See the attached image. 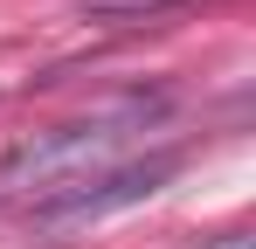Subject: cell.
<instances>
[{"label":"cell","instance_id":"obj_1","mask_svg":"<svg viewBox=\"0 0 256 249\" xmlns=\"http://www.w3.org/2000/svg\"><path fill=\"white\" fill-rule=\"evenodd\" d=\"M160 118H166V90H125V97H104V104L76 111V118L21 138L14 152H0V201L35 208V201H48V194L84 187L90 173L118 166V152H125L146 124H160Z\"/></svg>","mask_w":256,"mask_h":249},{"label":"cell","instance_id":"obj_2","mask_svg":"<svg viewBox=\"0 0 256 249\" xmlns=\"http://www.w3.org/2000/svg\"><path fill=\"white\" fill-rule=\"evenodd\" d=\"M173 173H180V152L118 160V166H104V173H90L84 187L35 201V208H28V222H35V228H48V236H62V228H90V222H111V214H125V208L152 201V194L166 187Z\"/></svg>","mask_w":256,"mask_h":249},{"label":"cell","instance_id":"obj_3","mask_svg":"<svg viewBox=\"0 0 256 249\" xmlns=\"http://www.w3.org/2000/svg\"><path fill=\"white\" fill-rule=\"evenodd\" d=\"M90 21H111V28H125V21H152V14H166L180 0H76Z\"/></svg>","mask_w":256,"mask_h":249},{"label":"cell","instance_id":"obj_4","mask_svg":"<svg viewBox=\"0 0 256 249\" xmlns=\"http://www.w3.org/2000/svg\"><path fill=\"white\" fill-rule=\"evenodd\" d=\"M201 249H250V236L236 228V236H222V242H201Z\"/></svg>","mask_w":256,"mask_h":249}]
</instances>
